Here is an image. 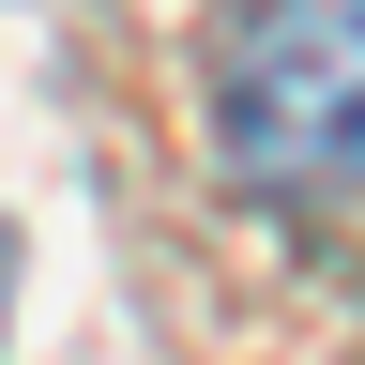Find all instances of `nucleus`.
<instances>
[{"label": "nucleus", "instance_id": "f257e3e1", "mask_svg": "<svg viewBox=\"0 0 365 365\" xmlns=\"http://www.w3.org/2000/svg\"><path fill=\"white\" fill-rule=\"evenodd\" d=\"M213 122L228 168L274 198L365 182V0H244L213 46Z\"/></svg>", "mask_w": 365, "mask_h": 365}]
</instances>
